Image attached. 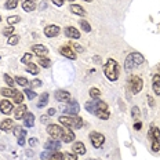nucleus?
Segmentation results:
<instances>
[{"mask_svg": "<svg viewBox=\"0 0 160 160\" xmlns=\"http://www.w3.org/2000/svg\"><path fill=\"white\" fill-rule=\"evenodd\" d=\"M48 116H54L55 115V113H57V111H55V109L54 108H51V109H48Z\"/></svg>", "mask_w": 160, "mask_h": 160, "instance_id": "50", "label": "nucleus"}, {"mask_svg": "<svg viewBox=\"0 0 160 160\" xmlns=\"http://www.w3.org/2000/svg\"><path fill=\"white\" fill-rule=\"evenodd\" d=\"M0 21H2V17H0Z\"/></svg>", "mask_w": 160, "mask_h": 160, "instance_id": "55", "label": "nucleus"}, {"mask_svg": "<svg viewBox=\"0 0 160 160\" xmlns=\"http://www.w3.org/2000/svg\"><path fill=\"white\" fill-rule=\"evenodd\" d=\"M71 11L73 12V14H76V15H80V17H86V10L83 8V7H80L79 4H72L71 6Z\"/></svg>", "mask_w": 160, "mask_h": 160, "instance_id": "22", "label": "nucleus"}, {"mask_svg": "<svg viewBox=\"0 0 160 160\" xmlns=\"http://www.w3.org/2000/svg\"><path fill=\"white\" fill-rule=\"evenodd\" d=\"M80 28H82L84 32H91V25H90L87 21H84V19L80 21Z\"/></svg>", "mask_w": 160, "mask_h": 160, "instance_id": "34", "label": "nucleus"}, {"mask_svg": "<svg viewBox=\"0 0 160 160\" xmlns=\"http://www.w3.org/2000/svg\"><path fill=\"white\" fill-rule=\"evenodd\" d=\"M26 134V130L25 127H21V126H17V127H14V135L18 138V137H21V135H24Z\"/></svg>", "mask_w": 160, "mask_h": 160, "instance_id": "29", "label": "nucleus"}, {"mask_svg": "<svg viewBox=\"0 0 160 160\" xmlns=\"http://www.w3.org/2000/svg\"><path fill=\"white\" fill-rule=\"evenodd\" d=\"M26 68H28V72H29V73H32V75H38V73L40 72L39 66L36 65V64H33V62H31V64L26 65Z\"/></svg>", "mask_w": 160, "mask_h": 160, "instance_id": "27", "label": "nucleus"}, {"mask_svg": "<svg viewBox=\"0 0 160 160\" xmlns=\"http://www.w3.org/2000/svg\"><path fill=\"white\" fill-rule=\"evenodd\" d=\"M152 87H153V91H155L158 95H160V76H159V75H155V76H153Z\"/></svg>", "mask_w": 160, "mask_h": 160, "instance_id": "23", "label": "nucleus"}, {"mask_svg": "<svg viewBox=\"0 0 160 160\" xmlns=\"http://www.w3.org/2000/svg\"><path fill=\"white\" fill-rule=\"evenodd\" d=\"M26 112H28L26 106H25V105H19L18 108L15 109V112H14V119H17V120L24 119V116H25V113H26Z\"/></svg>", "mask_w": 160, "mask_h": 160, "instance_id": "19", "label": "nucleus"}, {"mask_svg": "<svg viewBox=\"0 0 160 160\" xmlns=\"http://www.w3.org/2000/svg\"><path fill=\"white\" fill-rule=\"evenodd\" d=\"M86 111L90 112V113H94V115H97L99 111H108V105L105 104L104 101H101V99H94V101H88L86 102L84 105Z\"/></svg>", "mask_w": 160, "mask_h": 160, "instance_id": "4", "label": "nucleus"}, {"mask_svg": "<svg viewBox=\"0 0 160 160\" xmlns=\"http://www.w3.org/2000/svg\"><path fill=\"white\" fill-rule=\"evenodd\" d=\"M69 2H75V0H69Z\"/></svg>", "mask_w": 160, "mask_h": 160, "instance_id": "54", "label": "nucleus"}, {"mask_svg": "<svg viewBox=\"0 0 160 160\" xmlns=\"http://www.w3.org/2000/svg\"><path fill=\"white\" fill-rule=\"evenodd\" d=\"M22 102H24V92L17 91V92H15V95H14V104L21 105Z\"/></svg>", "mask_w": 160, "mask_h": 160, "instance_id": "28", "label": "nucleus"}, {"mask_svg": "<svg viewBox=\"0 0 160 160\" xmlns=\"http://www.w3.org/2000/svg\"><path fill=\"white\" fill-rule=\"evenodd\" d=\"M24 124H25V127H33V124H35V116H33V113H31V112L25 113Z\"/></svg>", "mask_w": 160, "mask_h": 160, "instance_id": "20", "label": "nucleus"}, {"mask_svg": "<svg viewBox=\"0 0 160 160\" xmlns=\"http://www.w3.org/2000/svg\"><path fill=\"white\" fill-rule=\"evenodd\" d=\"M18 2L19 0H7V2H6V8L7 10H14L17 6H18Z\"/></svg>", "mask_w": 160, "mask_h": 160, "instance_id": "30", "label": "nucleus"}, {"mask_svg": "<svg viewBox=\"0 0 160 160\" xmlns=\"http://www.w3.org/2000/svg\"><path fill=\"white\" fill-rule=\"evenodd\" d=\"M12 128H14V120L6 119L0 123V130H3V131H10V130H12Z\"/></svg>", "mask_w": 160, "mask_h": 160, "instance_id": "18", "label": "nucleus"}, {"mask_svg": "<svg viewBox=\"0 0 160 160\" xmlns=\"http://www.w3.org/2000/svg\"><path fill=\"white\" fill-rule=\"evenodd\" d=\"M25 135L26 134H24V135H21V137H18V145H21V146H24L25 145Z\"/></svg>", "mask_w": 160, "mask_h": 160, "instance_id": "46", "label": "nucleus"}, {"mask_svg": "<svg viewBox=\"0 0 160 160\" xmlns=\"http://www.w3.org/2000/svg\"><path fill=\"white\" fill-rule=\"evenodd\" d=\"M84 2H91V0H84Z\"/></svg>", "mask_w": 160, "mask_h": 160, "instance_id": "53", "label": "nucleus"}, {"mask_svg": "<svg viewBox=\"0 0 160 160\" xmlns=\"http://www.w3.org/2000/svg\"><path fill=\"white\" fill-rule=\"evenodd\" d=\"M97 116H98L99 119H102V120H108L109 119V112L108 111H99L98 113H97Z\"/></svg>", "mask_w": 160, "mask_h": 160, "instance_id": "40", "label": "nucleus"}, {"mask_svg": "<svg viewBox=\"0 0 160 160\" xmlns=\"http://www.w3.org/2000/svg\"><path fill=\"white\" fill-rule=\"evenodd\" d=\"M59 123L68 128H82L83 127V120L79 116H61L59 118Z\"/></svg>", "mask_w": 160, "mask_h": 160, "instance_id": "3", "label": "nucleus"}, {"mask_svg": "<svg viewBox=\"0 0 160 160\" xmlns=\"http://www.w3.org/2000/svg\"><path fill=\"white\" fill-rule=\"evenodd\" d=\"M131 116L134 119H138L139 118V108L138 106H132V109H131Z\"/></svg>", "mask_w": 160, "mask_h": 160, "instance_id": "44", "label": "nucleus"}, {"mask_svg": "<svg viewBox=\"0 0 160 160\" xmlns=\"http://www.w3.org/2000/svg\"><path fill=\"white\" fill-rule=\"evenodd\" d=\"M54 97L59 102H68L69 99H71V94H69L68 91H64V90H57Z\"/></svg>", "mask_w": 160, "mask_h": 160, "instance_id": "11", "label": "nucleus"}, {"mask_svg": "<svg viewBox=\"0 0 160 160\" xmlns=\"http://www.w3.org/2000/svg\"><path fill=\"white\" fill-rule=\"evenodd\" d=\"M22 8L28 12L33 11V10L36 8V0H25V2L22 3Z\"/></svg>", "mask_w": 160, "mask_h": 160, "instance_id": "21", "label": "nucleus"}, {"mask_svg": "<svg viewBox=\"0 0 160 160\" xmlns=\"http://www.w3.org/2000/svg\"><path fill=\"white\" fill-rule=\"evenodd\" d=\"M12 108H14V105H12V102L8 101V99H2V101H0V112H2L3 115H10V113L12 112Z\"/></svg>", "mask_w": 160, "mask_h": 160, "instance_id": "9", "label": "nucleus"}, {"mask_svg": "<svg viewBox=\"0 0 160 160\" xmlns=\"http://www.w3.org/2000/svg\"><path fill=\"white\" fill-rule=\"evenodd\" d=\"M32 58H33L32 54H29V52H26V54H25L24 57H22V59H21V61H22V64H26V65H28V64H31V62H32Z\"/></svg>", "mask_w": 160, "mask_h": 160, "instance_id": "41", "label": "nucleus"}, {"mask_svg": "<svg viewBox=\"0 0 160 160\" xmlns=\"http://www.w3.org/2000/svg\"><path fill=\"white\" fill-rule=\"evenodd\" d=\"M99 95H101V91H99L98 88H95V87L90 88V97H91V98L97 99V98H99Z\"/></svg>", "mask_w": 160, "mask_h": 160, "instance_id": "33", "label": "nucleus"}, {"mask_svg": "<svg viewBox=\"0 0 160 160\" xmlns=\"http://www.w3.org/2000/svg\"><path fill=\"white\" fill-rule=\"evenodd\" d=\"M72 47H73V50H75L76 52H83V51H84V48H83L80 44H78V43H75V44H73Z\"/></svg>", "mask_w": 160, "mask_h": 160, "instance_id": "45", "label": "nucleus"}, {"mask_svg": "<svg viewBox=\"0 0 160 160\" xmlns=\"http://www.w3.org/2000/svg\"><path fill=\"white\" fill-rule=\"evenodd\" d=\"M24 94L28 97L29 99H33V98L36 97V92H35V91H32V90H29V88H25V90H24Z\"/></svg>", "mask_w": 160, "mask_h": 160, "instance_id": "43", "label": "nucleus"}, {"mask_svg": "<svg viewBox=\"0 0 160 160\" xmlns=\"http://www.w3.org/2000/svg\"><path fill=\"white\" fill-rule=\"evenodd\" d=\"M0 92H2L3 97H12V98H14L17 90L15 88H10V87H4V88L0 90Z\"/></svg>", "mask_w": 160, "mask_h": 160, "instance_id": "26", "label": "nucleus"}, {"mask_svg": "<svg viewBox=\"0 0 160 160\" xmlns=\"http://www.w3.org/2000/svg\"><path fill=\"white\" fill-rule=\"evenodd\" d=\"M44 148L47 149V151H58L59 148H61V142H59V139H50L44 144Z\"/></svg>", "mask_w": 160, "mask_h": 160, "instance_id": "12", "label": "nucleus"}, {"mask_svg": "<svg viewBox=\"0 0 160 160\" xmlns=\"http://www.w3.org/2000/svg\"><path fill=\"white\" fill-rule=\"evenodd\" d=\"M65 35L71 39H79L80 38V32L73 26H66L65 28Z\"/></svg>", "mask_w": 160, "mask_h": 160, "instance_id": "16", "label": "nucleus"}, {"mask_svg": "<svg viewBox=\"0 0 160 160\" xmlns=\"http://www.w3.org/2000/svg\"><path fill=\"white\" fill-rule=\"evenodd\" d=\"M51 2L54 3L55 6H58V7H61V6H62V4H64V3H65V0H51Z\"/></svg>", "mask_w": 160, "mask_h": 160, "instance_id": "48", "label": "nucleus"}, {"mask_svg": "<svg viewBox=\"0 0 160 160\" xmlns=\"http://www.w3.org/2000/svg\"><path fill=\"white\" fill-rule=\"evenodd\" d=\"M145 61L144 55L141 54V52H131V54L127 55V58H126V62H124V69L127 72H130L132 68H135V66L138 65H142Z\"/></svg>", "mask_w": 160, "mask_h": 160, "instance_id": "2", "label": "nucleus"}, {"mask_svg": "<svg viewBox=\"0 0 160 160\" xmlns=\"http://www.w3.org/2000/svg\"><path fill=\"white\" fill-rule=\"evenodd\" d=\"M48 98H50L48 92H43V94L39 97V104H38L39 108H43V106H46V105H47Z\"/></svg>", "mask_w": 160, "mask_h": 160, "instance_id": "25", "label": "nucleus"}, {"mask_svg": "<svg viewBox=\"0 0 160 160\" xmlns=\"http://www.w3.org/2000/svg\"><path fill=\"white\" fill-rule=\"evenodd\" d=\"M3 79L6 80V83H7V84L10 86V87H14V83H15V80L12 79V78H10V76L7 75V73H4V75H3Z\"/></svg>", "mask_w": 160, "mask_h": 160, "instance_id": "39", "label": "nucleus"}, {"mask_svg": "<svg viewBox=\"0 0 160 160\" xmlns=\"http://www.w3.org/2000/svg\"><path fill=\"white\" fill-rule=\"evenodd\" d=\"M62 160H79V159H78V155H75V153L66 152V153H64V156H62Z\"/></svg>", "mask_w": 160, "mask_h": 160, "instance_id": "37", "label": "nucleus"}, {"mask_svg": "<svg viewBox=\"0 0 160 160\" xmlns=\"http://www.w3.org/2000/svg\"><path fill=\"white\" fill-rule=\"evenodd\" d=\"M18 42H19V38H18L17 35H11V36L8 38V44H10V46H15Z\"/></svg>", "mask_w": 160, "mask_h": 160, "instance_id": "42", "label": "nucleus"}, {"mask_svg": "<svg viewBox=\"0 0 160 160\" xmlns=\"http://www.w3.org/2000/svg\"><path fill=\"white\" fill-rule=\"evenodd\" d=\"M62 156H64V153L55 151V152H52V153H51V156H50V159H48V160H62Z\"/></svg>", "mask_w": 160, "mask_h": 160, "instance_id": "36", "label": "nucleus"}, {"mask_svg": "<svg viewBox=\"0 0 160 160\" xmlns=\"http://www.w3.org/2000/svg\"><path fill=\"white\" fill-rule=\"evenodd\" d=\"M59 52H61V54L64 55V57H66V58H69V59H76L75 51H73L71 47H68V46H64V47H61Z\"/></svg>", "mask_w": 160, "mask_h": 160, "instance_id": "15", "label": "nucleus"}, {"mask_svg": "<svg viewBox=\"0 0 160 160\" xmlns=\"http://www.w3.org/2000/svg\"><path fill=\"white\" fill-rule=\"evenodd\" d=\"M19 21H21V18H19L18 15H14V17H8V18H7V24H8V25H12V26H14L15 24H18Z\"/></svg>", "mask_w": 160, "mask_h": 160, "instance_id": "32", "label": "nucleus"}, {"mask_svg": "<svg viewBox=\"0 0 160 160\" xmlns=\"http://www.w3.org/2000/svg\"><path fill=\"white\" fill-rule=\"evenodd\" d=\"M104 72H105V76L111 80V82H116L119 78V64L115 59L109 58L104 66Z\"/></svg>", "mask_w": 160, "mask_h": 160, "instance_id": "1", "label": "nucleus"}, {"mask_svg": "<svg viewBox=\"0 0 160 160\" xmlns=\"http://www.w3.org/2000/svg\"><path fill=\"white\" fill-rule=\"evenodd\" d=\"M141 127H142V123H139V122H137L135 124H134V128L135 130H141Z\"/></svg>", "mask_w": 160, "mask_h": 160, "instance_id": "51", "label": "nucleus"}, {"mask_svg": "<svg viewBox=\"0 0 160 160\" xmlns=\"http://www.w3.org/2000/svg\"><path fill=\"white\" fill-rule=\"evenodd\" d=\"M29 145H31V146L38 145V139H36V138H31V139H29Z\"/></svg>", "mask_w": 160, "mask_h": 160, "instance_id": "49", "label": "nucleus"}, {"mask_svg": "<svg viewBox=\"0 0 160 160\" xmlns=\"http://www.w3.org/2000/svg\"><path fill=\"white\" fill-rule=\"evenodd\" d=\"M75 134H73V131H71V130H65L64 132V137H62V141L66 142V144H69V142H73L75 141Z\"/></svg>", "mask_w": 160, "mask_h": 160, "instance_id": "24", "label": "nucleus"}, {"mask_svg": "<svg viewBox=\"0 0 160 160\" xmlns=\"http://www.w3.org/2000/svg\"><path fill=\"white\" fill-rule=\"evenodd\" d=\"M39 62H40V65H42V66H44V68H48V66L51 65V61H50L48 58H44V57H40Z\"/></svg>", "mask_w": 160, "mask_h": 160, "instance_id": "38", "label": "nucleus"}, {"mask_svg": "<svg viewBox=\"0 0 160 160\" xmlns=\"http://www.w3.org/2000/svg\"><path fill=\"white\" fill-rule=\"evenodd\" d=\"M142 86H144V83H142V79L139 76H131L130 78V88H131L132 94H138L142 90Z\"/></svg>", "mask_w": 160, "mask_h": 160, "instance_id": "7", "label": "nucleus"}, {"mask_svg": "<svg viewBox=\"0 0 160 160\" xmlns=\"http://www.w3.org/2000/svg\"><path fill=\"white\" fill-rule=\"evenodd\" d=\"M47 131H48V134L51 135L52 139H62L65 130L62 127H59L58 124H50L47 127Z\"/></svg>", "mask_w": 160, "mask_h": 160, "instance_id": "6", "label": "nucleus"}, {"mask_svg": "<svg viewBox=\"0 0 160 160\" xmlns=\"http://www.w3.org/2000/svg\"><path fill=\"white\" fill-rule=\"evenodd\" d=\"M149 139L152 142V151L159 152L160 151V130L156 126H152L149 130Z\"/></svg>", "mask_w": 160, "mask_h": 160, "instance_id": "5", "label": "nucleus"}, {"mask_svg": "<svg viewBox=\"0 0 160 160\" xmlns=\"http://www.w3.org/2000/svg\"><path fill=\"white\" fill-rule=\"evenodd\" d=\"M31 84H32V87H40V86H42V82H40V80H38V79H36V80H33V82L31 83Z\"/></svg>", "mask_w": 160, "mask_h": 160, "instance_id": "47", "label": "nucleus"}, {"mask_svg": "<svg viewBox=\"0 0 160 160\" xmlns=\"http://www.w3.org/2000/svg\"><path fill=\"white\" fill-rule=\"evenodd\" d=\"M79 111H80V106H79L78 102H71L68 108L64 109V112L68 113V115H71V116H76L79 113Z\"/></svg>", "mask_w": 160, "mask_h": 160, "instance_id": "13", "label": "nucleus"}, {"mask_svg": "<svg viewBox=\"0 0 160 160\" xmlns=\"http://www.w3.org/2000/svg\"><path fill=\"white\" fill-rule=\"evenodd\" d=\"M32 52H35V54L39 57H44L48 52V50L43 44H35V46H32Z\"/></svg>", "mask_w": 160, "mask_h": 160, "instance_id": "14", "label": "nucleus"}, {"mask_svg": "<svg viewBox=\"0 0 160 160\" xmlns=\"http://www.w3.org/2000/svg\"><path fill=\"white\" fill-rule=\"evenodd\" d=\"M72 149H73V153H75V155H78V156L84 155V153H86V146H84L83 142H75L73 146H72Z\"/></svg>", "mask_w": 160, "mask_h": 160, "instance_id": "17", "label": "nucleus"}, {"mask_svg": "<svg viewBox=\"0 0 160 160\" xmlns=\"http://www.w3.org/2000/svg\"><path fill=\"white\" fill-rule=\"evenodd\" d=\"M15 83H18L19 86H22V87H26L28 86V79L26 78H22V76H17L15 78Z\"/></svg>", "mask_w": 160, "mask_h": 160, "instance_id": "31", "label": "nucleus"}, {"mask_svg": "<svg viewBox=\"0 0 160 160\" xmlns=\"http://www.w3.org/2000/svg\"><path fill=\"white\" fill-rule=\"evenodd\" d=\"M148 101H149V105H151V106H153V105H155V102H153L152 97H148Z\"/></svg>", "mask_w": 160, "mask_h": 160, "instance_id": "52", "label": "nucleus"}, {"mask_svg": "<svg viewBox=\"0 0 160 160\" xmlns=\"http://www.w3.org/2000/svg\"><path fill=\"white\" fill-rule=\"evenodd\" d=\"M3 35H4V36H8V38H10L11 35H14V26H12V25H8L7 28H4V29H3Z\"/></svg>", "mask_w": 160, "mask_h": 160, "instance_id": "35", "label": "nucleus"}, {"mask_svg": "<svg viewBox=\"0 0 160 160\" xmlns=\"http://www.w3.org/2000/svg\"><path fill=\"white\" fill-rule=\"evenodd\" d=\"M90 141H91V144L94 148H101L102 144L105 142V137L101 134V132H97V131H92L90 132Z\"/></svg>", "mask_w": 160, "mask_h": 160, "instance_id": "8", "label": "nucleus"}, {"mask_svg": "<svg viewBox=\"0 0 160 160\" xmlns=\"http://www.w3.org/2000/svg\"><path fill=\"white\" fill-rule=\"evenodd\" d=\"M59 26L57 25H47L44 28V35L47 36V38H55V36L59 35Z\"/></svg>", "mask_w": 160, "mask_h": 160, "instance_id": "10", "label": "nucleus"}]
</instances>
